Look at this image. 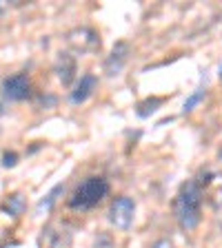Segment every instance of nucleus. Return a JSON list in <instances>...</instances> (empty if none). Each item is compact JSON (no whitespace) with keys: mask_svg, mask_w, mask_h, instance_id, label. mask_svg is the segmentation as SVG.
<instances>
[{"mask_svg":"<svg viewBox=\"0 0 222 248\" xmlns=\"http://www.w3.org/2000/svg\"><path fill=\"white\" fill-rule=\"evenodd\" d=\"M220 160H222V151H220Z\"/></svg>","mask_w":222,"mask_h":248,"instance_id":"a211bd4d","label":"nucleus"},{"mask_svg":"<svg viewBox=\"0 0 222 248\" xmlns=\"http://www.w3.org/2000/svg\"><path fill=\"white\" fill-rule=\"evenodd\" d=\"M76 58L71 53H60L56 60V73H58V80H60L65 87L73 82V78H76Z\"/></svg>","mask_w":222,"mask_h":248,"instance_id":"9d476101","label":"nucleus"},{"mask_svg":"<svg viewBox=\"0 0 222 248\" xmlns=\"http://www.w3.org/2000/svg\"><path fill=\"white\" fill-rule=\"evenodd\" d=\"M202 191L198 186L196 180H189L180 186L178 195L173 197V217L176 222L180 224V228L185 231H193V228L200 224V217H202Z\"/></svg>","mask_w":222,"mask_h":248,"instance_id":"f257e3e1","label":"nucleus"},{"mask_svg":"<svg viewBox=\"0 0 222 248\" xmlns=\"http://www.w3.org/2000/svg\"><path fill=\"white\" fill-rule=\"evenodd\" d=\"M67 45L71 46L76 53L87 56V53L100 51L102 40H100V36H98V31H96V29L83 25V27H73V29L67 33Z\"/></svg>","mask_w":222,"mask_h":248,"instance_id":"7ed1b4c3","label":"nucleus"},{"mask_svg":"<svg viewBox=\"0 0 222 248\" xmlns=\"http://www.w3.org/2000/svg\"><path fill=\"white\" fill-rule=\"evenodd\" d=\"M96 89H98V78L93 76V73H85V76L78 80L76 87H73L69 100H71L73 104H83V102H87V100L91 98Z\"/></svg>","mask_w":222,"mask_h":248,"instance_id":"1a4fd4ad","label":"nucleus"},{"mask_svg":"<svg viewBox=\"0 0 222 248\" xmlns=\"http://www.w3.org/2000/svg\"><path fill=\"white\" fill-rule=\"evenodd\" d=\"M2 93H5V98L14 100V102H22L31 93V78L25 71L5 78L2 80Z\"/></svg>","mask_w":222,"mask_h":248,"instance_id":"423d86ee","label":"nucleus"},{"mask_svg":"<svg viewBox=\"0 0 222 248\" xmlns=\"http://www.w3.org/2000/svg\"><path fill=\"white\" fill-rule=\"evenodd\" d=\"M42 248H71V232L67 228L47 226L40 237Z\"/></svg>","mask_w":222,"mask_h":248,"instance_id":"0eeeda50","label":"nucleus"},{"mask_svg":"<svg viewBox=\"0 0 222 248\" xmlns=\"http://www.w3.org/2000/svg\"><path fill=\"white\" fill-rule=\"evenodd\" d=\"M205 98V89H198V91H193L189 98L185 100V113H189V111H193V107H196L200 100Z\"/></svg>","mask_w":222,"mask_h":248,"instance_id":"ddd939ff","label":"nucleus"},{"mask_svg":"<svg viewBox=\"0 0 222 248\" xmlns=\"http://www.w3.org/2000/svg\"><path fill=\"white\" fill-rule=\"evenodd\" d=\"M2 208L16 217V215H20L22 208H25V200H22V195H18V193H16V195H11L9 200L5 202V206H2Z\"/></svg>","mask_w":222,"mask_h":248,"instance_id":"9b49d317","label":"nucleus"},{"mask_svg":"<svg viewBox=\"0 0 222 248\" xmlns=\"http://www.w3.org/2000/svg\"><path fill=\"white\" fill-rule=\"evenodd\" d=\"M149 248H176V244L171 242L169 237H160V239H155Z\"/></svg>","mask_w":222,"mask_h":248,"instance_id":"2eb2a0df","label":"nucleus"},{"mask_svg":"<svg viewBox=\"0 0 222 248\" xmlns=\"http://www.w3.org/2000/svg\"><path fill=\"white\" fill-rule=\"evenodd\" d=\"M107 193H109V182L100 175H91L76 186V191L69 197V206L78 208V211H89V208L98 206L100 202L107 197Z\"/></svg>","mask_w":222,"mask_h":248,"instance_id":"f03ea898","label":"nucleus"},{"mask_svg":"<svg viewBox=\"0 0 222 248\" xmlns=\"http://www.w3.org/2000/svg\"><path fill=\"white\" fill-rule=\"evenodd\" d=\"M16 157H18L16 153H5V157H2L5 162H2V164H5V166H14L16 164Z\"/></svg>","mask_w":222,"mask_h":248,"instance_id":"dca6fc26","label":"nucleus"},{"mask_svg":"<svg viewBox=\"0 0 222 248\" xmlns=\"http://www.w3.org/2000/svg\"><path fill=\"white\" fill-rule=\"evenodd\" d=\"M134 215H136V202L129 195L116 197L111 202V206H109V222L116 228H122V231L134 224Z\"/></svg>","mask_w":222,"mask_h":248,"instance_id":"20e7f679","label":"nucleus"},{"mask_svg":"<svg viewBox=\"0 0 222 248\" xmlns=\"http://www.w3.org/2000/svg\"><path fill=\"white\" fill-rule=\"evenodd\" d=\"M129 45L127 42H116L114 49H111V56L107 58V62H104V71L109 73V76H116V73L122 71V67L127 64V60H129Z\"/></svg>","mask_w":222,"mask_h":248,"instance_id":"6e6552de","label":"nucleus"},{"mask_svg":"<svg viewBox=\"0 0 222 248\" xmlns=\"http://www.w3.org/2000/svg\"><path fill=\"white\" fill-rule=\"evenodd\" d=\"M62 191H65V186H62V184H58L56 188H53V191L49 193V195H47L45 200L40 202V208H49V206H51V204H53V202H56V195H60Z\"/></svg>","mask_w":222,"mask_h":248,"instance_id":"4468645a","label":"nucleus"},{"mask_svg":"<svg viewBox=\"0 0 222 248\" xmlns=\"http://www.w3.org/2000/svg\"><path fill=\"white\" fill-rule=\"evenodd\" d=\"M162 104V98H149L145 100V102H140L138 104V115L140 118H147V115H151L155 111V108Z\"/></svg>","mask_w":222,"mask_h":248,"instance_id":"f8f14e48","label":"nucleus"},{"mask_svg":"<svg viewBox=\"0 0 222 248\" xmlns=\"http://www.w3.org/2000/svg\"><path fill=\"white\" fill-rule=\"evenodd\" d=\"M0 115H2V104H0Z\"/></svg>","mask_w":222,"mask_h":248,"instance_id":"f3484780","label":"nucleus"},{"mask_svg":"<svg viewBox=\"0 0 222 248\" xmlns=\"http://www.w3.org/2000/svg\"><path fill=\"white\" fill-rule=\"evenodd\" d=\"M202 191V197H207L213 208H222V173L211 169L200 170V180H196Z\"/></svg>","mask_w":222,"mask_h":248,"instance_id":"39448f33","label":"nucleus"}]
</instances>
